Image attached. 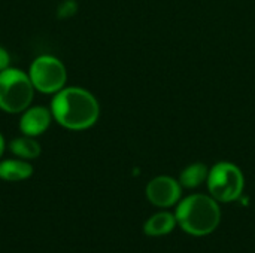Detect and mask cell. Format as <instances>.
Wrapping results in <instances>:
<instances>
[{
	"mask_svg": "<svg viewBox=\"0 0 255 253\" xmlns=\"http://www.w3.org/2000/svg\"><path fill=\"white\" fill-rule=\"evenodd\" d=\"M9 61H10L9 52L3 46H0V72L9 67Z\"/></svg>",
	"mask_w": 255,
	"mask_h": 253,
	"instance_id": "12",
	"label": "cell"
},
{
	"mask_svg": "<svg viewBox=\"0 0 255 253\" xmlns=\"http://www.w3.org/2000/svg\"><path fill=\"white\" fill-rule=\"evenodd\" d=\"M52 119L54 118L51 109H46L43 106H30L21 115L19 130L25 136L37 137L49 128Z\"/></svg>",
	"mask_w": 255,
	"mask_h": 253,
	"instance_id": "7",
	"label": "cell"
},
{
	"mask_svg": "<svg viewBox=\"0 0 255 253\" xmlns=\"http://www.w3.org/2000/svg\"><path fill=\"white\" fill-rule=\"evenodd\" d=\"M52 118L64 128L81 131L93 127L99 119L100 107L96 97L79 86H64L51 100Z\"/></svg>",
	"mask_w": 255,
	"mask_h": 253,
	"instance_id": "1",
	"label": "cell"
},
{
	"mask_svg": "<svg viewBox=\"0 0 255 253\" xmlns=\"http://www.w3.org/2000/svg\"><path fill=\"white\" fill-rule=\"evenodd\" d=\"M4 146H6V143H4V139H3V136H1V133H0V157H1L3 152H4Z\"/></svg>",
	"mask_w": 255,
	"mask_h": 253,
	"instance_id": "13",
	"label": "cell"
},
{
	"mask_svg": "<svg viewBox=\"0 0 255 253\" xmlns=\"http://www.w3.org/2000/svg\"><path fill=\"white\" fill-rule=\"evenodd\" d=\"M208 174H209V171H208L206 166L199 164V163L191 164L181 173L179 183H181V186H185V188H196L208 179Z\"/></svg>",
	"mask_w": 255,
	"mask_h": 253,
	"instance_id": "11",
	"label": "cell"
},
{
	"mask_svg": "<svg viewBox=\"0 0 255 253\" xmlns=\"http://www.w3.org/2000/svg\"><path fill=\"white\" fill-rule=\"evenodd\" d=\"M178 225L193 237L212 234L221 221L218 201L212 197L196 194L184 198L175 213Z\"/></svg>",
	"mask_w": 255,
	"mask_h": 253,
	"instance_id": "2",
	"label": "cell"
},
{
	"mask_svg": "<svg viewBox=\"0 0 255 253\" xmlns=\"http://www.w3.org/2000/svg\"><path fill=\"white\" fill-rule=\"evenodd\" d=\"M34 89L43 94H55L66 86L67 72L64 64L52 55L37 57L28 70Z\"/></svg>",
	"mask_w": 255,
	"mask_h": 253,
	"instance_id": "5",
	"label": "cell"
},
{
	"mask_svg": "<svg viewBox=\"0 0 255 253\" xmlns=\"http://www.w3.org/2000/svg\"><path fill=\"white\" fill-rule=\"evenodd\" d=\"M33 174V166L21 158L4 160L0 163V179L6 182H21Z\"/></svg>",
	"mask_w": 255,
	"mask_h": 253,
	"instance_id": "8",
	"label": "cell"
},
{
	"mask_svg": "<svg viewBox=\"0 0 255 253\" xmlns=\"http://www.w3.org/2000/svg\"><path fill=\"white\" fill-rule=\"evenodd\" d=\"M34 86L28 73L7 67L0 72V109L6 113H22L31 106Z\"/></svg>",
	"mask_w": 255,
	"mask_h": 253,
	"instance_id": "3",
	"label": "cell"
},
{
	"mask_svg": "<svg viewBox=\"0 0 255 253\" xmlns=\"http://www.w3.org/2000/svg\"><path fill=\"white\" fill-rule=\"evenodd\" d=\"M245 180L242 171L230 163H220L208 174V188L211 197L218 203L238 200L244 192Z\"/></svg>",
	"mask_w": 255,
	"mask_h": 253,
	"instance_id": "4",
	"label": "cell"
},
{
	"mask_svg": "<svg viewBox=\"0 0 255 253\" xmlns=\"http://www.w3.org/2000/svg\"><path fill=\"white\" fill-rule=\"evenodd\" d=\"M178 225L175 215L169 213V212H160L155 213L154 216H151L145 225H143V233L148 237H163L170 234L175 227Z\"/></svg>",
	"mask_w": 255,
	"mask_h": 253,
	"instance_id": "9",
	"label": "cell"
},
{
	"mask_svg": "<svg viewBox=\"0 0 255 253\" xmlns=\"http://www.w3.org/2000/svg\"><path fill=\"white\" fill-rule=\"evenodd\" d=\"M9 149L15 157L25 160V161L36 160L40 155V145L37 143L36 137L25 136V134L13 139L9 145Z\"/></svg>",
	"mask_w": 255,
	"mask_h": 253,
	"instance_id": "10",
	"label": "cell"
},
{
	"mask_svg": "<svg viewBox=\"0 0 255 253\" xmlns=\"http://www.w3.org/2000/svg\"><path fill=\"white\" fill-rule=\"evenodd\" d=\"M146 197L157 207H170L181 198V183L172 177L158 176L148 183Z\"/></svg>",
	"mask_w": 255,
	"mask_h": 253,
	"instance_id": "6",
	"label": "cell"
}]
</instances>
